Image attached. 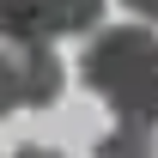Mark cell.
Wrapping results in <instances>:
<instances>
[{
	"instance_id": "1",
	"label": "cell",
	"mask_w": 158,
	"mask_h": 158,
	"mask_svg": "<svg viewBox=\"0 0 158 158\" xmlns=\"http://www.w3.org/2000/svg\"><path fill=\"white\" fill-rule=\"evenodd\" d=\"M79 79L116 110L128 128L158 122V37L146 24H110L79 55Z\"/></svg>"
},
{
	"instance_id": "2",
	"label": "cell",
	"mask_w": 158,
	"mask_h": 158,
	"mask_svg": "<svg viewBox=\"0 0 158 158\" xmlns=\"http://www.w3.org/2000/svg\"><path fill=\"white\" fill-rule=\"evenodd\" d=\"M12 67H19V103L24 110H43V103L61 98V61L49 43H19Z\"/></svg>"
},
{
	"instance_id": "3",
	"label": "cell",
	"mask_w": 158,
	"mask_h": 158,
	"mask_svg": "<svg viewBox=\"0 0 158 158\" xmlns=\"http://www.w3.org/2000/svg\"><path fill=\"white\" fill-rule=\"evenodd\" d=\"M91 24H103V0H37V43L79 37Z\"/></svg>"
},
{
	"instance_id": "4",
	"label": "cell",
	"mask_w": 158,
	"mask_h": 158,
	"mask_svg": "<svg viewBox=\"0 0 158 158\" xmlns=\"http://www.w3.org/2000/svg\"><path fill=\"white\" fill-rule=\"evenodd\" d=\"M98 158H158L152 128H128V122H122L116 134H103V140H98Z\"/></svg>"
},
{
	"instance_id": "5",
	"label": "cell",
	"mask_w": 158,
	"mask_h": 158,
	"mask_svg": "<svg viewBox=\"0 0 158 158\" xmlns=\"http://www.w3.org/2000/svg\"><path fill=\"white\" fill-rule=\"evenodd\" d=\"M0 37L37 43V0H0Z\"/></svg>"
},
{
	"instance_id": "6",
	"label": "cell",
	"mask_w": 158,
	"mask_h": 158,
	"mask_svg": "<svg viewBox=\"0 0 158 158\" xmlns=\"http://www.w3.org/2000/svg\"><path fill=\"white\" fill-rule=\"evenodd\" d=\"M6 110H19V67H12V55H0V116Z\"/></svg>"
},
{
	"instance_id": "7",
	"label": "cell",
	"mask_w": 158,
	"mask_h": 158,
	"mask_svg": "<svg viewBox=\"0 0 158 158\" xmlns=\"http://www.w3.org/2000/svg\"><path fill=\"white\" fill-rule=\"evenodd\" d=\"M122 6H128V12H140V19H152V24H158V0H122Z\"/></svg>"
},
{
	"instance_id": "8",
	"label": "cell",
	"mask_w": 158,
	"mask_h": 158,
	"mask_svg": "<svg viewBox=\"0 0 158 158\" xmlns=\"http://www.w3.org/2000/svg\"><path fill=\"white\" fill-rule=\"evenodd\" d=\"M12 158H61V152H49V146H19Z\"/></svg>"
}]
</instances>
